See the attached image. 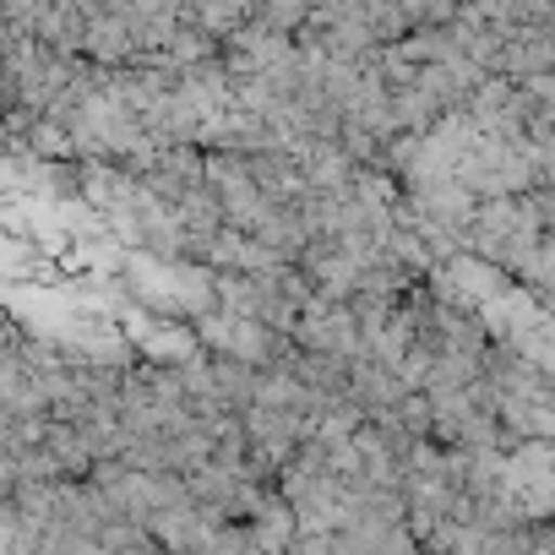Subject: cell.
I'll use <instances>...</instances> for the list:
<instances>
[{"label": "cell", "mask_w": 555, "mask_h": 555, "mask_svg": "<svg viewBox=\"0 0 555 555\" xmlns=\"http://www.w3.org/2000/svg\"><path fill=\"white\" fill-rule=\"evenodd\" d=\"M544 234H550V229H544V218H539L533 191H528V196H490V202H479V207L468 212V250L485 256V261H495V267H506V272H517L522 256H528Z\"/></svg>", "instance_id": "1"}, {"label": "cell", "mask_w": 555, "mask_h": 555, "mask_svg": "<svg viewBox=\"0 0 555 555\" xmlns=\"http://www.w3.org/2000/svg\"><path fill=\"white\" fill-rule=\"evenodd\" d=\"M207 344V354H223V360H245L256 371H278V365H295L300 344L289 333H278L267 322H250V317H234L223 306H207L196 322H191Z\"/></svg>", "instance_id": "2"}, {"label": "cell", "mask_w": 555, "mask_h": 555, "mask_svg": "<svg viewBox=\"0 0 555 555\" xmlns=\"http://www.w3.org/2000/svg\"><path fill=\"white\" fill-rule=\"evenodd\" d=\"M425 289H430L441 306H457V311L485 317L490 306H501V300L517 289V278H512L506 267L474 256V250H457L452 261H441V267L425 272Z\"/></svg>", "instance_id": "3"}, {"label": "cell", "mask_w": 555, "mask_h": 555, "mask_svg": "<svg viewBox=\"0 0 555 555\" xmlns=\"http://www.w3.org/2000/svg\"><path fill=\"white\" fill-rule=\"evenodd\" d=\"M295 344L306 354H338V360H360V311L354 300H311L295 322Z\"/></svg>", "instance_id": "4"}, {"label": "cell", "mask_w": 555, "mask_h": 555, "mask_svg": "<svg viewBox=\"0 0 555 555\" xmlns=\"http://www.w3.org/2000/svg\"><path fill=\"white\" fill-rule=\"evenodd\" d=\"M349 398L365 409V420H387V414H398V403L409 398V382H403V371H392V365L354 360V392H349Z\"/></svg>", "instance_id": "5"}, {"label": "cell", "mask_w": 555, "mask_h": 555, "mask_svg": "<svg viewBox=\"0 0 555 555\" xmlns=\"http://www.w3.org/2000/svg\"><path fill=\"white\" fill-rule=\"evenodd\" d=\"M245 533H250V544H256L261 555H284V550L295 544V533H300V517H295L289 495L272 490V495L261 501V512L245 522Z\"/></svg>", "instance_id": "6"}, {"label": "cell", "mask_w": 555, "mask_h": 555, "mask_svg": "<svg viewBox=\"0 0 555 555\" xmlns=\"http://www.w3.org/2000/svg\"><path fill=\"white\" fill-rule=\"evenodd\" d=\"M284 555H333V533H317V528H300L295 544Z\"/></svg>", "instance_id": "7"}]
</instances>
